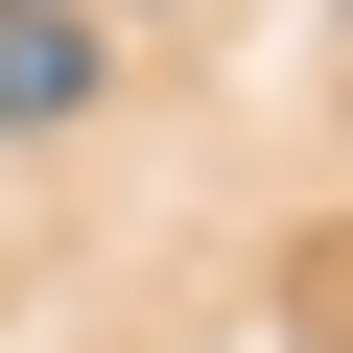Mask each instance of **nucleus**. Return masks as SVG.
I'll return each mask as SVG.
<instances>
[{"instance_id": "f257e3e1", "label": "nucleus", "mask_w": 353, "mask_h": 353, "mask_svg": "<svg viewBox=\"0 0 353 353\" xmlns=\"http://www.w3.org/2000/svg\"><path fill=\"white\" fill-rule=\"evenodd\" d=\"M94 94V24H0V118H71Z\"/></svg>"}]
</instances>
